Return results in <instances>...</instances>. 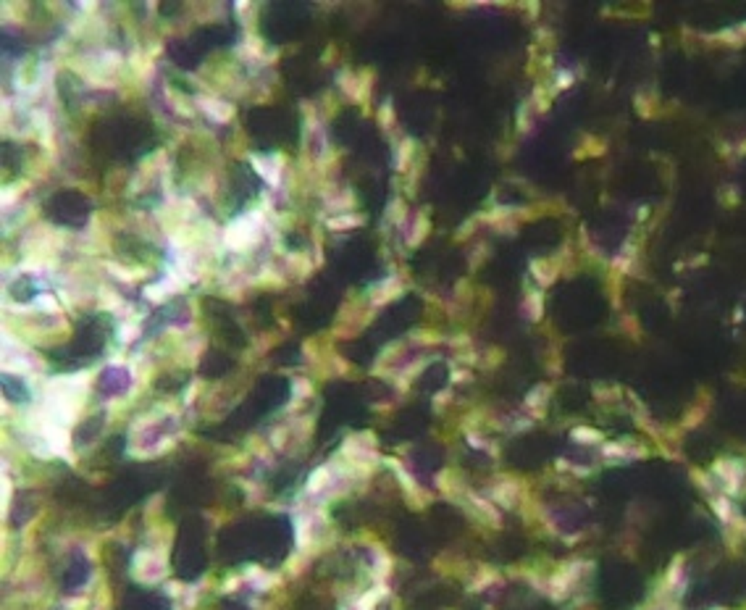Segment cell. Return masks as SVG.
Returning a JSON list of instances; mask_svg holds the SVG:
<instances>
[{
  "label": "cell",
  "mask_w": 746,
  "mask_h": 610,
  "mask_svg": "<svg viewBox=\"0 0 746 610\" xmlns=\"http://www.w3.org/2000/svg\"><path fill=\"white\" fill-rule=\"evenodd\" d=\"M525 308H528V316H531V318H542V314H544L542 292H531V295L525 297Z\"/></svg>",
  "instance_id": "cell-10"
},
{
  "label": "cell",
  "mask_w": 746,
  "mask_h": 610,
  "mask_svg": "<svg viewBox=\"0 0 746 610\" xmlns=\"http://www.w3.org/2000/svg\"><path fill=\"white\" fill-rule=\"evenodd\" d=\"M633 106H636V113H639L644 121H655L662 111V103H659V95L657 90H641L636 92L633 98Z\"/></svg>",
  "instance_id": "cell-3"
},
{
  "label": "cell",
  "mask_w": 746,
  "mask_h": 610,
  "mask_svg": "<svg viewBox=\"0 0 746 610\" xmlns=\"http://www.w3.org/2000/svg\"><path fill=\"white\" fill-rule=\"evenodd\" d=\"M710 405H712L710 397H699V400H696V403H694L691 408L686 411L684 418H681V426H684V429H696V426H699V423H702L704 418H707V413H710Z\"/></svg>",
  "instance_id": "cell-6"
},
{
  "label": "cell",
  "mask_w": 746,
  "mask_h": 610,
  "mask_svg": "<svg viewBox=\"0 0 746 610\" xmlns=\"http://www.w3.org/2000/svg\"><path fill=\"white\" fill-rule=\"evenodd\" d=\"M710 508H712V513L720 518V523H725V526H733V523L738 521V513H736V508H733V503H730L728 494H712Z\"/></svg>",
  "instance_id": "cell-5"
},
{
  "label": "cell",
  "mask_w": 746,
  "mask_h": 610,
  "mask_svg": "<svg viewBox=\"0 0 746 610\" xmlns=\"http://www.w3.org/2000/svg\"><path fill=\"white\" fill-rule=\"evenodd\" d=\"M602 455L604 458H620V460H633V458H647L649 453L644 448H636L631 440H623V442H610V445H604Z\"/></svg>",
  "instance_id": "cell-4"
},
{
  "label": "cell",
  "mask_w": 746,
  "mask_h": 610,
  "mask_svg": "<svg viewBox=\"0 0 746 610\" xmlns=\"http://www.w3.org/2000/svg\"><path fill=\"white\" fill-rule=\"evenodd\" d=\"M712 476L718 479L720 484L725 487V494H738L741 492V484H744L746 466L744 460H736V458H718L712 463Z\"/></svg>",
  "instance_id": "cell-1"
},
{
  "label": "cell",
  "mask_w": 746,
  "mask_h": 610,
  "mask_svg": "<svg viewBox=\"0 0 746 610\" xmlns=\"http://www.w3.org/2000/svg\"><path fill=\"white\" fill-rule=\"evenodd\" d=\"M738 155H746V137H744V140H741V143H738Z\"/></svg>",
  "instance_id": "cell-13"
},
{
  "label": "cell",
  "mask_w": 746,
  "mask_h": 610,
  "mask_svg": "<svg viewBox=\"0 0 746 610\" xmlns=\"http://www.w3.org/2000/svg\"><path fill=\"white\" fill-rule=\"evenodd\" d=\"M691 479L696 482V487H699V489H707V492H712V476L702 474V468H691Z\"/></svg>",
  "instance_id": "cell-12"
},
{
  "label": "cell",
  "mask_w": 746,
  "mask_h": 610,
  "mask_svg": "<svg viewBox=\"0 0 746 610\" xmlns=\"http://www.w3.org/2000/svg\"><path fill=\"white\" fill-rule=\"evenodd\" d=\"M573 440H578L581 445H596V442H602V434L594 429H586V426H581V429L573 431Z\"/></svg>",
  "instance_id": "cell-11"
},
{
  "label": "cell",
  "mask_w": 746,
  "mask_h": 610,
  "mask_svg": "<svg viewBox=\"0 0 746 610\" xmlns=\"http://www.w3.org/2000/svg\"><path fill=\"white\" fill-rule=\"evenodd\" d=\"M718 200H720V203H723V206L736 208L738 203H741V189H738L736 184H725V187L720 189Z\"/></svg>",
  "instance_id": "cell-9"
},
{
  "label": "cell",
  "mask_w": 746,
  "mask_h": 610,
  "mask_svg": "<svg viewBox=\"0 0 746 610\" xmlns=\"http://www.w3.org/2000/svg\"><path fill=\"white\" fill-rule=\"evenodd\" d=\"M531 274L536 277L539 284H552L557 279V260L555 258H539V260H531Z\"/></svg>",
  "instance_id": "cell-7"
},
{
  "label": "cell",
  "mask_w": 746,
  "mask_h": 610,
  "mask_svg": "<svg viewBox=\"0 0 746 610\" xmlns=\"http://www.w3.org/2000/svg\"><path fill=\"white\" fill-rule=\"evenodd\" d=\"M702 40L707 45H720V48H744L746 45V35L738 29V24L725 29H718V32H710V35H702Z\"/></svg>",
  "instance_id": "cell-2"
},
{
  "label": "cell",
  "mask_w": 746,
  "mask_h": 610,
  "mask_svg": "<svg viewBox=\"0 0 746 610\" xmlns=\"http://www.w3.org/2000/svg\"><path fill=\"white\" fill-rule=\"evenodd\" d=\"M684 555H675L673 558V563H670V568H667V574H665V587H681L684 584Z\"/></svg>",
  "instance_id": "cell-8"
}]
</instances>
